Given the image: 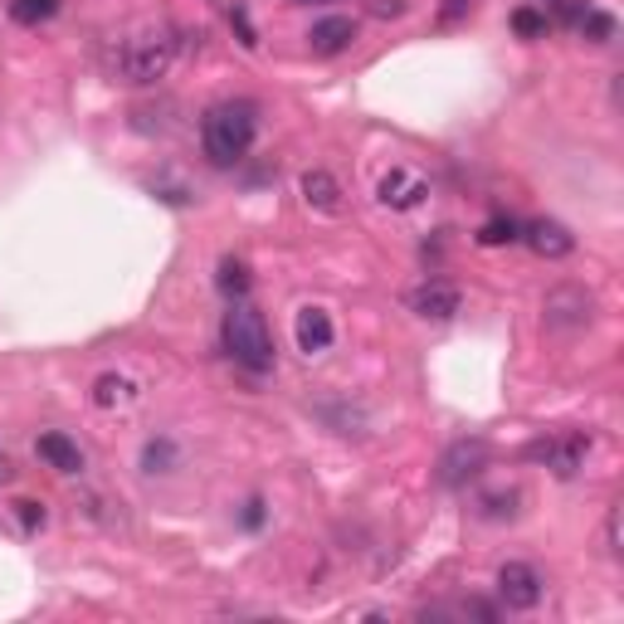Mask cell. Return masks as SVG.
<instances>
[{"instance_id": "10", "label": "cell", "mask_w": 624, "mask_h": 624, "mask_svg": "<svg viewBox=\"0 0 624 624\" xmlns=\"http://www.w3.org/2000/svg\"><path fill=\"white\" fill-rule=\"evenodd\" d=\"M523 239H527V249H532L537 259H566L571 249H576V235H571L561 220H532L523 230Z\"/></svg>"}, {"instance_id": "22", "label": "cell", "mask_w": 624, "mask_h": 624, "mask_svg": "<svg viewBox=\"0 0 624 624\" xmlns=\"http://www.w3.org/2000/svg\"><path fill=\"white\" fill-rule=\"evenodd\" d=\"M513 29H517V35H523V39H537V35H547V15H542V10H513Z\"/></svg>"}, {"instance_id": "25", "label": "cell", "mask_w": 624, "mask_h": 624, "mask_svg": "<svg viewBox=\"0 0 624 624\" xmlns=\"http://www.w3.org/2000/svg\"><path fill=\"white\" fill-rule=\"evenodd\" d=\"M239 523H244L249 532H259V527H264V503H259V497H249L244 513H239Z\"/></svg>"}, {"instance_id": "28", "label": "cell", "mask_w": 624, "mask_h": 624, "mask_svg": "<svg viewBox=\"0 0 624 624\" xmlns=\"http://www.w3.org/2000/svg\"><path fill=\"white\" fill-rule=\"evenodd\" d=\"M468 5V0H449V15H459V10Z\"/></svg>"}, {"instance_id": "19", "label": "cell", "mask_w": 624, "mask_h": 624, "mask_svg": "<svg viewBox=\"0 0 624 624\" xmlns=\"http://www.w3.org/2000/svg\"><path fill=\"white\" fill-rule=\"evenodd\" d=\"M576 25H580V35H586L590 45H610V39H615V15H605V10H586Z\"/></svg>"}, {"instance_id": "24", "label": "cell", "mask_w": 624, "mask_h": 624, "mask_svg": "<svg viewBox=\"0 0 624 624\" xmlns=\"http://www.w3.org/2000/svg\"><path fill=\"white\" fill-rule=\"evenodd\" d=\"M15 513H20V527H25V532H35V527H45V503H15Z\"/></svg>"}, {"instance_id": "21", "label": "cell", "mask_w": 624, "mask_h": 624, "mask_svg": "<svg viewBox=\"0 0 624 624\" xmlns=\"http://www.w3.org/2000/svg\"><path fill=\"white\" fill-rule=\"evenodd\" d=\"M517 503H523V493H517V488H507V493H488L483 497V517H517Z\"/></svg>"}, {"instance_id": "18", "label": "cell", "mask_w": 624, "mask_h": 624, "mask_svg": "<svg viewBox=\"0 0 624 624\" xmlns=\"http://www.w3.org/2000/svg\"><path fill=\"white\" fill-rule=\"evenodd\" d=\"M513 239H523V225L507 220V215H493V220L478 230V244L483 249H497V244H513Z\"/></svg>"}, {"instance_id": "7", "label": "cell", "mask_w": 624, "mask_h": 624, "mask_svg": "<svg viewBox=\"0 0 624 624\" xmlns=\"http://www.w3.org/2000/svg\"><path fill=\"white\" fill-rule=\"evenodd\" d=\"M405 308L415 312V317L424 322H449L454 312L464 308V293L454 284H440V278H424V284H415L410 293H405Z\"/></svg>"}, {"instance_id": "11", "label": "cell", "mask_w": 624, "mask_h": 624, "mask_svg": "<svg viewBox=\"0 0 624 624\" xmlns=\"http://www.w3.org/2000/svg\"><path fill=\"white\" fill-rule=\"evenodd\" d=\"M424 195H430L424 181L415 171H405V166H391V171L381 176V205H391V211H415Z\"/></svg>"}, {"instance_id": "27", "label": "cell", "mask_w": 624, "mask_h": 624, "mask_svg": "<svg viewBox=\"0 0 624 624\" xmlns=\"http://www.w3.org/2000/svg\"><path fill=\"white\" fill-rule=\"evenodd\" d=\"M371 10H376V15H405V0H376Z\"/></svg>"}, {"instance_id": "23", "label": "cell", "mask_w": 624, "mask_h": 624, "mask_svg": "<svg viewBox=\"0 0 624 624\" xmlns=\"http://www.w3.org/2000/svg\"><path fill=\"white\" fill-rule=\"evenodd\" d=\"M230 25L239 29V45H244V49H259V35H254V25H249L244 5H235V10H230Z\"/></svg>"}, {"instance_id": "13", "label": "cell", "mask_w": 624, "mask_h": 624, "mask_svg": "<svg viewBox=\"0 0 624 624\" xmlns=\"http://www.w3.org/2000/svg\"><path fill=\"white\" fill-rule=\"evenodd\" d=\"M293 337H298V351H308V357H317V351L332 347V317L322 308H303L293 322Z\"/></svg>"}, {"instance_id": "9", "label": "cell", "mask_w": 624, "mask_h": 624, "mask_svg": "<svg viewBox=\"0 0 624 624\" xmlns=\"http://www.w3.org/2000/svg\"><path fill=\"white\" fill-rule=\"evenodd\" d=\"M351 39H357V20H347V15H327V20H317V25L308 29V49L312 55H322V59L351 49Z\"/></svg>"}, {"instance_id": "29", "label": "cell", "mask_w": 624, "mask_h": 624, "mask_svg": "<svg viewBox=\"0 0 624 624\" xmlns=\"http://www.w3.org/2000/svg\"><path fill=\"white\" fill-rule=\"evenodd\" d=\"M5 478H10V464H5V459H0V483H5Z\"/></svg>"}, {"instance_id": "16", "label": "cell", "mask_w": 624, "mask_h": 624, "mask_svg": "<svg viewBox=\"0 0 624 624\" xmlns=\"http://www.w3.org/2000/svg\"><path fill=\"white\" fill-rule=\"evenodd\" d=\"M215 284H220V293L230 298V303H239V298L249 293V284H254V278H249V264L244 259H220V274H215Z\"/></svg>"}, {"instance_id": "15", "label": "cell", "mask_w": 624, "mask_h": 624, "mask_svg": "<svg viewBox=\"0 0 624 624\" xmlns=\"http://www.w3.org/2000/svg\"><path fill=\"white\" fill-rule=\"evenodd\" d=\"M303 201L312 205V211H322V215H337L341 211V185L332 181L327 171H308L303 176Z\"/></svg>"}, {"instance_id": "3", "label": "cell", "mask_w": 624, "mask_h": 624, "mask_svg": "<svg viewBox=\"0 0 624 624\" xmlns=\"http://www.w3.org/2000/svg\"><path fill=\"white\" fill-rule=\"evenodd\" d=\"M225 351H230L244 371H254V376L274 371V337H268V322H264V312L249 308L244 298L230 303V312H225Z\"/></svg>"}, {"instance_id": "2", "label": "cell", "mask_w": 624, "mask_h": 624, "mask_svg": "<svg viewBox=\"0 0 624 624\" xmlns=\"http://www.w3.org/2000/svg\"><path fill=\"white\" fill-rule=\"evenodd\" d=\"M254 132H259V108L254 103H220V108L205 112L201 122V147L215 166H235L244 161V152L254 147Z\"/></svg>"}, {"instance_id": "14", "label": "cell", "mask_w": 624, "mask_h": 624, "mask_svg": "<svg viewBox=\"0 0 624 624\" xmlns=\"http://www.w3.org/2000/svg\"><path fill=\"white\" fill-rule=\"evenodd\" d=\"M137 400V381L132 376H118V371H108V376L93 381V405L98 410H122V405Z\"/></svg>"}, {"instance_id": "30", "label": "cell", "mask_w": 624, "mask_h": 624, "mask_svg": "<svg viewBox=\"0 0 624 624\" xmlns=\"http://www.w3.org/2000/svg\"><path fill=\"white\" fill-rule=\"evenodd\" d=\"M303 5H312V0H303Z\"/></svg>"}, {"instance_id": "12", "label": "cell", "mask_w": 624, "mask_h": 624, "mask_svg": "<svg viewBox=\"0 0 624 624\" xmlns=\"http://www.w3.org/2000/svg\"><path fill=\"white\" fill-rule=\"evenodd\" d=\"M35 454L45 459L55 473H83V449L69 434H59V430H49V434H39V444H35Z\"/></svg>"}, {"instance_id": "8", "label": "cell", "mask_w": 624, "mask_h": 624, "mask_svg": "<svg viewBox=\"0 0 624 624\" xmlns=\"http://www.w3.org/2000/svg\"><path fill=\"white\" fill-rule=\"evenodd\" d=\"M488 468V444L483 440H454L440 459V483L444 488H464L473 483L478 473Z\"/></svg>"}, {"instance_id": "26", "label": "cell", "mask_w": 624, "mask_h": 624, "mask_svg": "<svg viewBox=\"0 0 624 624\" xmlns=\"http://www.w3.org/2000/svg\"><path fill=\"white\" fill-rule=\"evenodd\" d=\"M605 537H610V551L620 556V507H610V523H605Z\"/></svg>"}, {"instance_id": "6", "label": "cell", "mask_w": 624, "mask_h": 624, "mask_svg": "<svg viewBox=\"0 0 624 624\" xmlns=\"http://www.w3.org/2000/svg\"><path fill=\"white\" fill-rule=\"evenodd\" d=\"M497 596H503L507 610H537L547 586H542V576H537V566H527V561H503V566H497Z\"/></svg>"}, {"instance_id": "5", "label": "cell", "mask_w": 624, "mask_h": 624, "mask_svg": "<svg viewBox=\"0 0 624 624\" xmlns=\"http://www.w3.org/2000/svg\"><path fill=\"white\" fill-rule=\"evenodd\" d=\"M596 317V298L586 293V288H551L547 303H542V322L551 332H576L586 327V322Z\"/></svg>"}, {"instance_id": "20", "label": "cell", "mask_w": 624, "mask_h": 624, "mask_svg": "<svg viewBox=\"0 0 624 624\" xmlns=\"http://www.w3.org/2000/svg\"><path fill=\"white\" fill-rule=\"evenodd\" d=\"M171 464H176V444L171 440H152L147 449H142V468H147V473H166Z\"/></svg>"}, {"instance_id": "4", "label": "cell", "mask_w": 624, "mask_h": 624, "mask_svg": "<svg viewBox=\"0 0 624 624\" xmlns=\"http://www.w3.org/2000/svg\"><path fill=\"white\" fill-rule=\"evenodd\" d=\"M586 454H590L586 434H547V440L527 444V459L547 464L556 478H576L580 468H586Z\"/></svg>"}, {"instance_id": "1", "label": "cell", "mask_w": 624, "mask_h": 624, "mask_svg": "<svg viewBox=\"0 0 624 624\" xmlns=\"http://www.w3.org/2000/svg\"><path fill=\"white\" fill-rule=\"evenodd\" d=\"M171 59H176V35L171 29L166 25H142V29H132V35H122L118 45H112L108 69H112V79H122V83H156V79H166Z\"/></svg>"}, {"instance_id": "17", "label": "cell", "mask_w": 624, "mask_h": 624, "mask_svg": "<svg viewBox=\"0 0 624 624\" xmlns=\"http://www.w3.org/2000/svg\"><path fill=\"white\" fill-rule=\"evenodd\" d=\"M59 5H64V0H10L5 10H10V20H15V25L35 29V25H45V20H55Z\"/></svg>"}]
</instances>
